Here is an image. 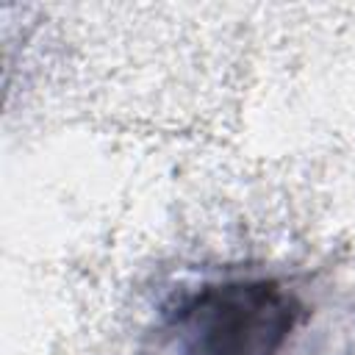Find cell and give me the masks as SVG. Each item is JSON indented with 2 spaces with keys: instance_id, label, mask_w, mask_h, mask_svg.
<instances>
[{
  "instance_id": "obj_1",
  "label": "cell",
  "mask_w": 355,
  "mask_h": 355,
  "mask_svg": "<svg viewBox=\"0 0 355 355\" xmlns=\"http://www.w3.org/2000/svg\"><path fill=\"white\" fill-rule=\"evenodd\" d=\"M302 319V300L277 277L202 280L158 308L141 355H283Z\"/></svg>"
}]
</instances>
